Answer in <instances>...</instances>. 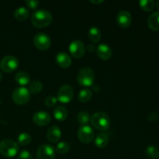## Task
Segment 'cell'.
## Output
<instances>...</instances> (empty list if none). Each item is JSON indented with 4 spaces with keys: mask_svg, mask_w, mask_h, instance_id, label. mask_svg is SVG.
Instances as JSON below:
<instances>
[{
    "mask_svg": "<svg viewBox=\"0 0 159 159\" xmlns=\"http://www.w3.org/2000/svg\"><path fill=\"white\" fill-rule=\"evenodd\" d=\"M33 25L37 28H44L49 26L52 22V16L48 11L40 9L34 12L31 16Z\"/></svg>",
    "mask_w": 159,
    "mask_h": 159,
    "instance_id": "obj_1",
    "label": "cell"
},
{
    "mask_svg": "<svg viewBox=\"0 0 159 159\" xmlns=\"http://www.w3.org/2000/svg\"><path fill=\"white\" fill-rule=\"evenodd\" d=\"M91 124L97 130L105 131L110 127V119L107 113L98 112L92 116Z\"/></svg>",
    "mask_w": 159,
    "mask_h": 159,
    "instance_id": "obj_2",
    "label": "cell"
},
{
    "mask_svg": "<svg viewBox=\"0 0 159 159\" xmlns=\"http://www.w3.org/2000/svg\"><path fill=\"white\" fill-rule=\"evenodd\" d=\"M19 152L16 142L11 139H5L0 142V153L6 158H12Z\"/></svg>",
    "mask_w": 159,
    "mask_h": 159,
    "instance_id": "obj_3",
    "label": "cell"
},
{
    "mask_svg": "<svg viewBox=\"0 0 159 159\" xmlns=\"http://www.w3.org/2000/svg\"><path fill=\"white\" fill-rule=\"evenodd\" d=\"M95 79V74L90 68H83L79 71L77 75V81L81 85L85 87L92 86Z\"/></svg>",
    "mask_w": 159,
    "mask_h": 159,
    "instance_id": "obj_4",
    "label": "cell"
},
{
    "mask_svg": "<svg viewBox=\"0 0 159 159\" xmlns=\"http://www.w3.org/2000/svg\"><path fill=\"white\" fill-rule=\"evenodd\" d=\"M12 99L13 102L17 105H25L27 103L30 99V91L25 87H19L16 89L12 95Z\"/></svg>",
    "mask_w": 159,
    "mask_h": 159,
    "instance_id": "obj_5",
    "label": "cell"
},
{
    "mask_svg": "<svg viewBox=\"0 0 159 159\" xmlns=\"http://www.w3.org/2000/svg\"><path fill=\"white\" fill-rule=\"evenodd\" d=\"M19 66V60L12 55H8L3 57L0 61V68L5 72L10 73L15 71Z\"/></svg>",
    "mask_w": 159,
    "mask_h": 159,
    "instance_id": "obj_6",
    "label": "cell"
},
{
    "mask_svg": "<svg viewBox=\"0 0 159 159\" xmlns=\"http://www.w3.org/2000/svg\"><path fill=\"white\" fill-rule=\"evenodd\" d=\"M34 43L37 49L40 51H47L51 47V40L49 36L44 33H38L34 37Z\"/></svg>",
    "mask_w": 159,
    "mask_h": 159,
    "instance_id": "obj_7",
    "label": "cell"
},
{
    "mask_svg": "<svg viewBox=\"0 0 159 159\" xmlns=\"http://www.w3.org/2000/svg\"><path fill=\"white\" fill-rule=\"evenodd\" d=\"M74 96V90L69 85H64L57 92V100L62 103H68L71 102Z\"/></svg>",
    "mask_w": 159,
    "mask_h": 159,
    "instance_id": "obj_8",
    "label": "cell"
},
{
    "mask_svg": "<svg viewBox=\"0 0 159 159\" xmlns=\"http://www.w3.org/2000/svg\"><path fill=\"white\" fill-rule=\"evenodd\" d=\"M78 138L84 144H89L93 141L94 138V131L93 128L88 125L82 126L78 130Z\"/></svg>",
    "mask_w": 159,
    "mask_h": 159,
    "instance_id": "obj_9",
    "label": "cell"
},
{
    "mask_svg": "<svg viewBox=\"0 0 159 159\" xmlns=\"http://www.w3.org/2000/svg\"><path fill=\"white\" fill-rule=\"evenodd\" d=\"M69 51L75 58H81L85 53V44L81 40H74L70 43Z\"/></svg>",
    "mask_w": 159,
    "mask_h": 159,
    "instance_id": "obj_10",
    "label": "cell"
},
{
    "mask_svg": "<svg viewBox=\"0 0 159 159\" xmlns=\"http://www.w3.org/2000/svg\"><path fill=\"white\" fill-rule=\"evenodd\" d=\"M55 151L50 144H43L38 148L37 152V159H54Z\"/></svg>",
    "mask_w": 159,
    "mask_h": 159,
    "instance_id": "obj_11",
    "label": "cell"
},
{
    "mask_svg": "<svg viewBox=\"0 0 159 159\" xmlns=\"http://www.w3.org/2000/svg\"><path fill=\"white\" fill-rule=\"evenodd\" d=\"M33 121L36 125L43 127L49 124L51 122V116L45 111H38L34 114Z\"/></svg>",
    "mask_w": 159,
    "mask_h": 159,
    "instance_id": "obj_12",
    "label": "cell"
},
{
    "mask_svg": "<svg viewBox=\"0 0 159 159\" xmlns=\"http://www.w3.org/2000/svg\"><path fill=\"white\" fill-rule=\"evenodd\" d=\"M132 21V16L128 11L122 10L118 12L116 16V22L118 25L122 28H127Z\"/></svg>",
    "mask_w": 159,
    "mask_h": 159,
    "instance_id": "obj_13",
    "label": "cell"
},
{
    "mask_svg": "<svg viewBox=\"0 0 159 159\" xmlns=\"http://www.w3.org/2000/svg\"><path fill=\"white\" fill-rule=\"evenodd\" d=\"M96 54L102 60H109L112 56L111 48L107 43H100L96 48Z\"/></svg>",
    "mask_w": 159,
    "mask_h": 159,
    "instance_id": "obj_14",
    "label": "cell"
},
{
    "mask_svg": "<svg viewBox=\"0 0 159 159\" xmlns=\"http://www.w3.org/2000/svg\"><path fill=\"white\" fill-rule=\"evenodd\" d=\"M47 138L51 143L58 142L61 138V130L57 126H52L48 129L47 132Z\"/></svg>",
    "mask_w": 159,
    "mask_h": 159,
    "instance_id": "obj_15",
    "label": "cell"
},
{
    "mask_svg": "<svg viewBox=\"0 0 159 159\" xmlns=\"http://www.w3.org/2000/svg\"><path fill=\"white\" fill-rule=\"evenodd\" d=\"M55 61L62 68H68L71 65V58L67 53L60 52L56 55Z\"/></svg>",
    "mask_w": 159,
    "mask_h": 159,
    "instance_id": "obj_16",
    "label": "cell"
},
{
    "mask_svg": "<svg viewBox=\"0 0 159 159\" xmlns=\"http://www.w3.org/2000/svg\"><path fill=\"white\" fill-rule=\"evenodd\" d=\"M148 25L151 30L154 31L159 30V12H154L149 16Z\"/></svg>",
    "mask_w": 159,
    "mask_h": 159,
    "instance_id": "obj_17",
    "label": "cell"
},
{
    "mask_svg": "<svg viewBox=\"0 0 159 159\" xmlns=\"http://www.w3.org/2000/svg\"><path fill=\"white\" fill-rule=\"evenodd\" d=\"M68 110L62 106H57L54 110V116L57 120L64 121L68 117Z\"/></svg>",
    "mask_w": 159,
    "mask_h": 159,
    "instance_id": "obj_18",
    "label": "cell"
},
{
    "mask_svg": "<svg viewBox=\"0 0 159 159\" xmlns=\"http://www.w3.org/2000/svg\"><path fill=\"white\" fill-rule=\"evenodd\" d=\"M88 36L90 41H92L94 43H97L100 41L102 34H101V31L99 28L96 27V26H93L89 30Z\"/></svg>",
    "mask_w": 159,
    "mask_h": 159,
    "instance_id": "obj_19",
    "label": "cell"
},
{
    "mask_svg": "<svg viewBox=\"0 0 159 159\" xmlns=\"http://www.w3.org/2000/svg\"><path fill=\"white\" fill-rule=\"evenodd\" d=\"M15 80L16 83L20 85H26L30 82V76L26 71H19L15 76Z\"/></svg>",
    "mask_w": 159,
    "mask_h": 159,
    "instance_id": "obj_20",
    "label": "cell"
},
{
    "mask_svg": "<svg viewBox=\"0 0 159 159\" xmlns=\"http://www.w3.org/2000/svg\"><path fill=\"white\" fill-rule=\"evenodd\" d=\"M30 16V12L26 8L19 7L14 12V16L17 20L20 21H24L27 20Z\"/></svg>",
    "mask_w": 159,
    "mask_h": 159,
    "instance_id": "obj_21",
    "label": "cell"
},
{
    "mask_svg": "<svg viewBox=\"0 0 159 159\" xmlns=\"http://www.w3.org/2000/svg\"><path fill=\"white\" fill-rule=\"evenodd\" d=\"M109 142L108 135L105 133H101L96 136L95 139V144L99 148H103L107 145Z\"/></svg>",
    "mask_w": 159,
    "mask_h": 159,
    "instance_id": "obj_22",
    "label": "cell"
},
{
    "mask_svg": "<svg viewBox=\"0 0 159 159\" xmlns=\"http://www.w3.org/2000/svg\"><path fill=\"white\" fill-rule=\"evenodd\" d=\"M93 97V93L91 90L88 89H82L79 93V100L82 102H87L90 100Z\"/></svg>",
    "mask_w": 159,
    "mask_h": 159,
    "instance_id": "obj_23",
    "label": "cell"
},
{
    "mask_svg": "<svg viewBox=\"0 0 159 159\" xmlns=\"http://www.w3.org/2000/svg\"><path fill=\"white\" fill-rule=\"evenodd\" d=\"M43 89V84L38 80L33 81L30 83L29 91L33 94H38Z\"/></svg>",
    "mask_w": 159,
    "mask_h": 159,
    "instance_id": "obj_24",
    "label": "cell"
},
{
    "mask_svg": "<svg viewBox=\"0 0 159 159\" xmlns=\"http://www.w3.org/2000/svg\"><path fill=\"white\" fill-rule=\"evenodd\" d=\"M139 6L143 10L150 12L155 9V2L153 0H141L139 2Z\"/></svg>",
    "mask_w": 159,
    "mask_h": 159,
    "instance_id": "obj_25",
    "label": "cell"
},
{
    "mask_svg": "<svg viewBox=\"0 0 159 159\" xmlns=\"http://www.w3.org/2000/svg\"><path fill=\"white\" fill-rule=\"evenodd\" d=\"M145 155L152 159L159 158V149L155 146H148L145 150Z\"/></svg>",
    "mask_w": 159,
    "mask_h": 159,
    "instance_id": "obj_26",
    "label": "cell"
},
{
    "mask_svg": "<svg viewBox=\"0 0 159 159\" xmlns=\"http://www.w3.org/2000/svg\"><path fill=\"white\" fill-rule=\"evenodd\" d=\"M31 142V136L27 133H22L18 137V144L21 146H26Z\"/></svg>",
    "mask_w": 159,
    "mask_h": 159,
    "instance_id": "obj_27",
    "label": "cell"
},
{
    "mask_svg": "<svg viewBox=\"0 0 159 159\" xmlns=\"http://www.w3.org/2000/svg\"><path fill=\"white\" fill-rule=\"evenodd\" d=\"M90 120V116L88 112L82 111L78 114V121L82 126H85L88 124Z\"/></svg>",
    "mask_w": 159,
    "mask_h": 159,
    "instance_id": "obj_28",
    "label": "cell"
},
{
    "mask_svg": "<svg viewBox=\"0 0 159 159\" xmlns=\"http://www.w3.org/2000/svg\"><path fill=\"white\" fill-rule=\"evenodd\" d=\"M70 146L65 141H61V142L57 143V146H56V151L58 152L59 154H66L69 152Z\"/></svg>",
    "mask_w": 159,
    "mask_h": 159,
    "instance_id": "obj_29",
    "label": "cell"
},
{
    "mask_svg": "<svg viewBox=\"0 0 159 159\" xmlns=\"http://www.w3.org/2000/svg\"><path fill=\"white\" fill-rule=\"evenodd\" d=\"M57 99L55 97V96H48L44 100L45 105L48 107H54V106L57 104Z\"/></svg>",
    "mask_w": 159,
    "mask_h": 159,
    "instance_id": "obj_30",
    "label": "cell"
},
{
    "mask_svg": "<svg viewBox=\"0 0 159 159\" xmlns=\"http://www.w3.org/2000/svg\"><path fill=\"white\" fill-rule=\"evenodd\" d=\"M39 1L37 0H26V5L31 9H35L38 7Z\"/></svg>",
    "mask_w": 159,
    "mask_h": 159,
    "instance_id": "obj_31",
    "label": "cell"
},
{
    "mask_svg": "<svg viewBox=\"0 0 159 159\" xmlns=\"http://www.w3.org/2000/svg\"><path fill=\"white\" fill-rule=\"evenodd\" d=\"M18 159H33V156L28 151H22L18 155Z\"/></svg>",
    "mask_w": 159,
    "mask_h": 159,
    "instance_id": "obj_32",
    "label": "cell"
},
{
    "mask_svg": "<svg viewBox=\"0 0 159 159\" xmlns=\"http://www.w3.org/2000/svg\"><path fill=\"white\" fill-rule=\"evenodd\" d=\"M158 118L159 116L156 113H151L150 114L148 115V119L150 121H152V122H153V121L158 120Z\"/></svg>",
    "mask_w": 159,
    "mask_h": 159,
    "instance_id": "obj_33",
    "label": "cell"
},
{
    "mask_svg": "<svg viewBox=\"0 0 159 159\" xmlns=\"http://www.w3.org/2000/svg\"><path fill=\"white\" fill-rule=\"evenodd\" d=\"M104 1H102V0H90L89 2L93 3V4H96V5H99L101 4V3L103 2Z\"/></svg>",
    "mask_w": 159,
    "mask_h": 159,
    "instance_id": "obj_34",
    "label": "cell"
},
{
    "mask_svg": "<svg viewBox=\"0 0 159 159\" xmlns=\"http://www.w3.org/2000/svg\"><path fill=\"white\" fill-rule=\"evenodd\" d=\"M87 50H88L89 52H93V51H94V50H95V48H94V46H93V45L89 44L88 46H87Z\"/></svg>",
    "mask_w": 159,
    "mask_h": 159,
    "instance_id": "obj_35",
    "label": "cell"
},
{
    "mask_svg": "<svg viewBox=\"0 0 159 159\" xmlns=\"http://www.w3.org/2000/svg\"><path fill=\"white\" fill-rule=\"evenodd\" d=\"M93 91L94 92H96V93H97V92H99V85H93Z\"/></svg>",
    "mask_w": 159,
    "mask_h": 159,
    "instance_id": "obj_36",
    "label": "cell"
},
{
    "mask_svg": "<svg viewBox=\"0 0 159 159\" xmlns=\"http://www.w3.org/2000/svg\"><path fill=\"white\" fill-rule=\"evenodd\" d=\"M155 6H157V8H158V9L159 10V1L157 2V3H155Z\"/></svg>",
    "mask_w": 159,
    "mask_h": 159,
    "instance_id": "obj_37",
    "label": "cell"
},
{
    "mask_svg": "<svg viewBox=\"0 0 159 159\" xmlns=\"http://www.w3.org/2000/svg\"><path fill=\"white\" fill-rule=\"evenodd\" d=\"M2 73H1V71H0V82H1V80H2Z\"/></svg>",
    "mask_w": 159,
    "mask_h": 159,
    "instance_id": "obj_38",
    "label": "cell"
}]
</instances>
